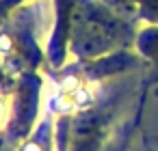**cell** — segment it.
Listing matches in <instances>:
<instances>
[{"label": "cell", "mask_w": 158, "mask_h": 151, "mask_svg": "<svg viewBox=\"0 0 158 151\" xmlns=\"http://www.w3.org/2000/svg\"><path fill=\"white\" fill-rule=\"evenodd\" d=\"M54 121L52 117H41L37 127L24 138L15 151H54Z\"/></svg>", "instance_id": "5"}, {"label": "cell", "mask_w": 158, "mask_h": 151, "mask_svg": "<svg viewBox=\"0 0 158 151\" xmlns=\"http://www.w3.org/2000/svg\"><path fill=\"white\" fill-rule=\"evenodd\" d=\"M132 48L158 74V26H139Z\"/></svg>", "instance_id": "6"}, {"label": "cell", "mask_w": 158, "mask_h": 151, "mask_svg": "<svg viewBox=\"0 0 158 151\" xmlns=\"http://www.w3.org/2000/svg\"><path fill=\"white\" fill-rule=\"evenodd\" d=\"M0 58L13 76L39 71L46 65V46L39 43L37 0L18 7L0 22Z\"/></svg>", "instance_id": "2"}, {"label": "cell", "mask_w": 158, "mask_h": 151, "mask_svg": "<svg viewBox=\"0 0 158 151\" xmlns=\"http://www.w3.org/2000/svg\"><path fill=\"white\" fill-rule=\"evenodd\" d=\"M41 93L44 78L39 76V71H26L18 76L15 89L11 93V119L5 132L15 149L41 121Z\"/></svg>", "instance_id": "3"}, {"label": "cell", "mask_w": 158, "mask_h": 151, "mask_svg": "<svg viewBox=\"0 0 158 151\" xmlns=\"http://www.w3.org/2000/svg\"><path fill=\"white\" fill-rule=\"evenodd\" d=\"M136 26H158V0H104Z\"/></svg>", "instance_id": "4"}, {"label": "cell", "mask_w": 158, "mask_h": 151, "mask_svg": "<svg viewBox=\"0 0 158 151\" xmlns=\"http://www.w3.org/2000/svg\"><path fill=\"white\" fill-rule=\"evenodd\" d=\"M128 140H130V127H128V129H126V132H123L119 138H113L104 151H126V147H128Z\"/></svg>", "instance_id": "8"}, {"label": "cell", "mask_w": 158, "mask_h": 151, "mask_svg": "<svg viewBox=\"0 0 158 151\" xmlns=\"http://www.w3.org/2000/svg\"><path fill=\"white\" fill-rule=\"evenodd\" d=\"M139 26L104 0H78L69 24V56L93 61L134 46Z\"/></svg>", "instance_id": "1"}, {"label": "cell", "mask_w": 158, "mask_h": 151, "mask_svg": "<svg viewBox=\"0 0 158 151\" xmlns=\"http://www.w3.org/2000/svg\"><path fill=\"white\" fill-rule=\"evenodd\" d=\"M26 2H31V0H0V22H2L9 13H13L18 7L26 5Z\"/></svg>", "instance_id": "7"}]
</instances>
